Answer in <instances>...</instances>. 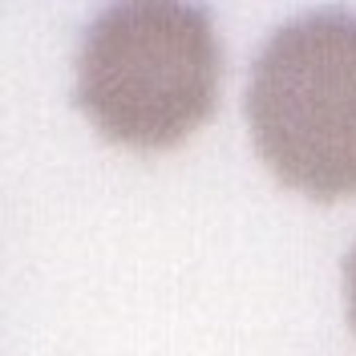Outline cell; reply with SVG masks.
Here are the masks:
<instances>
[{
  "label": "cell",
  "instance_id": "2",
  "mask_svg": "<svg viewBox=\"0 0 356 356\" xmlns=\"http://www.w3.org/2000/svg\"><path fill=\"white\" fill-rule=\"evenodd\" d=\"M264 166L316 202L356 195V17L316 8L275 29L247 81Z\"/></svg>",
  "mask_w": 356,
  "mask_h": 356
},
{
  "label": "cell",
  "instance_id": "3",
  "mask_svg": "<svg viewBox=\"0 0 356 356\" xmlns=\"http://www.w3.org/2000/svg\"><path fill=\"white\" fill-rule=\"evenodd\" d=\"M344 284H348V320H353V328H356V247H353V255H348V264H344Z\"/></svg>",
  "mask_w": 356,
  "mask_h": 356
},
{
  "label": "cell",
  "instance_id": "1",
  "mask_svg": "<svg viewBox=\"0 0 356 356\" xmlns=\"http://www.w3.org/2000/svg\"><path fill=\"white\" fill-rule=\"evenodd\" d=\"M222 49L199 4H110L77 53V110L130 150H175L215 113Z\"/></svg>",
  "mask_w": 356,
  "mask_h": 356
}]
</instances>
